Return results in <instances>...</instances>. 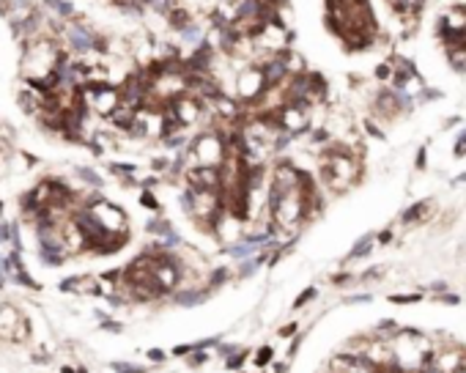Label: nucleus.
<instances>
[{"label":"nucleus","mask_w":466,"mask_h":373,"mask_svg":"<svg viewBox=\"0 0 466 373\" xmlns=\"http://www.w3.org/2000/svg\"><path fill=\"white\" fill-rule=\"evenodd\" d=\"M77 176L83 178L88 186H93V190H102L104 181H102V176H99L96 170H91V167H77Z\"/></svg>","instance_id":"10"},{"label":"nucleus","mask_w":466,"mask_h":373,"mask_svg":"<svg viewBox=\"0 0 466 373\" xmlns=\"http://www.w3.org/2000/svg\"><path fill=\"white\" fill-rule=\"evenodd\" d=\"M170 159H173V156H154V159H151V167H154L156 176L170 170Z\"/></svg>","instance_id":"16"},{"label":"nucleus","mask_w":466,"mask_h":373,"mask_svg":"<svg viewBox=\"0 0 466 373\" xmlns=\"http://www.w3.org/2000/svg\"><path fill=\"white\" fill-rule=\"evenodd\" d=\"M455 154H458V156H463V154H466V135L461 137V143L455 145Z\"/></svg>","instance_id":"28"},{"label":"nucleus","mask_w":466,"mask_h":373,"mask_svg":"<svg viewBox=\"0 0 466 373\" xmlns=\"http://www.w3.org/2000/svg\"><path fill=\"white\" fill-rule=\"evenodd\" d=\"M272 357H275L272 346H261L258 351H255V365H258V368H264V365H269V362H272Z\"/></svg>","instance_id":"14"},{"label":"nucleus","mask_w":466,"mask_h":373,"mask_svg":"<svg viewBox=\"0 0 466 373\" xmlns=\"http://www.w3.org/2000/svg\"><path fill=\"white\" fill-rule=\"evenodd\" d=\"M264 91H266V77L258 63H244V66L236 69V74H233V96L239 99L242 107L253 104Z\"/></svg>","instance_id":"3"},{"label":"nucleus","mask_w":466,"mask_h":373,"mask_svg":"<svg viewBox=\"0 0 466 373\" xmlns=\"http://www.w3.org/2000/svg\"><path fill=\"white\" fill-rule=\"evenodd\" d=\"M115 373H148L145 365H132V362H113L110 365Z\"/></svg>","instance_id":"13"},{"label":"nucleus","mask_w":466,"mask_h":373,"mask_svg":"<svg viewBox=\"0 0 466 373\" xmlns=\"http://www.w3.org/2000/svg\"><path fill=\"white\" fill-rule=\"evenodd\" d=\"M140 203H143L148 212H159V209H162V203L156 201V192L154 190H140Z\"/></svg>","instance_id":"11"},{"label":"nucleus","mask_w":466,"mask_h":373,"mask_svg":"<svg viewBox=\"0 0 466 373\" xmlns=\"http://www.w3.org/2000/svg\"><path fill=\"white\" fill-rule=\"evenodd\" d=\"M285 370H288V365H285V362H277L275 365V373H285Z\"/></svg>","instance_id":"29"},{"label":"nucleus","mask_w":466,"mask_h":373,"mask_svg":"<svg viewBox=\"0 0 466 373\" xmlns=\"http://www.w3.org/2000/svg\"><path fill=\"white\" fill-rule=\"evenodd\" d=\"M425 212H428V203H425V201H422V203H417V206H411V209H409V212H406V214H403V220H406V223H417V220H419V217H422V214H425Z\"/></svg>","instance_id":"15"},{"label":"nucleus","mask_w":466,"mask_h":373,"mask_svg":"<svg viewBox=\"0 0 466 373\" xmlns=\"http://www.w3.org/2000/svg\"><path fill=\"white\" fill-rule=\"evenodd\" d=\"M228 277H230V272L225 269V266H217V269H211V275H208V280H206V288H208V291L219 288L222 283H228Z\"/></svg>","instance_id":"8"},{"label":"nucleus","mask_w":466,"mask_h":373,"mask_svg":"<svg viewBox=\"0 0 466 373\" xmlns=\"http://www.w3.org/2000/svg\"><path fill=\"white\" fill-rule=\"evenodd\" d=\"M61 373H74V368L72 365H66V368H61Z\"/></svg>","instance_id":"30"},{"label":"nucleus","mask_w":466,"mask_h":373,"mask_svg":"<svg viewBox=\"0 0 466 373\" xmlns=\"http://www.w3.org/2000/svg\"><path fill=\"white\" fill-rule=\"evenodd\" d=\"M326 17L329 25L343 44L362 50L373 42L376 33V22H373L368 0H326Z\"/></svg>","instance_id":"1"},{"label":"nucleus","mask_w":466,"mask_h":373,"mask_svg":"<svg viewBox=\"0 0 466 373\" xmlns=\"http://www.w3.org/2000/svg\"><path fill=\"white\" fill-rule=\"evenodd\" d=\"M247 357H250V351H247V348H244V351L239 348V351H233L230 357L225 359V368H228V370H239L244 362H247Z\"/></svg>","instance_id":"12"},{"label":"nucleus","mask_w":466,"mask_h":373,"mask_svg":"<svg viewBox=\"0 0 466 373\" xmlns=\"http://www.w3.org/2000/svg\"><path fill=\"white\" fill-rule=\"evenodd\" d=\"M28 324L25 313L17 310L14 305H0V337L3 340H11V343H20L28 337Z\"/></svg>","instance_id":"4"},{"label":"nucleus","mask_w":466,"mask_h":373,"mask_svg":"<svg viewBox=\"0 0 466 373\" xmlns=\"http://www.w3.org/2000/svg\"><path fill=\"white\" fill-rule=\"evenodd\" d=\"M217 351L222 354V357H230L233 351H239V346H233V343H222V340H219V343H217Z\"/></svg>","instance_id":"23"},{"label":"nucleus","mask_w":466,"mask_h":373,"mask_svg":"<svg viewBox=\"0 0 466 373\" xmlns=\"http://www.w3.org/2000/svg\"><path fill=\"white\" fill-rule=\"evenodd\" d=\"M280 337H294L296 335V324L291 321V324H285V326H280V332H277Z\"/></svg>","instance_id":"24"},{"label":"nucleus","mask_w":466,"mask_h":373,"mask_svg":"<svg viewBox=\"0 0 466 373\" xmlns=\"http://www.w3.org/2000/svg\"><path fill=\"white\" fill-rule=\"evenodd\" d=\"M3 212H6V203H3V201H0V217H3Z\"/></svg>","instance_id":"31"},{"label":"nucleus","mask_w":466,"mask_h":373,"mask_svg":"<svg viewBox=\"0 0 466 373\" xmlns=\"http://www.w3.org/2000/svg\"><path fill=\"white\" fill-rule=\"evenodd\" d=\"M99 326H102L104 332H113V335H118V332H124V324H121V321H113V318H104V321L99 324Z\"/></svg>","instance_id":"18"},{"label":"nucleus","mask_w":466,"mask_h":373,"mask_svg":"<svg viewBox=\"0 0 466 373\" xmlns=\"http://www.w3.org/2000/svg\"><path fill=\"white\" fill-rule=\"evenodd\" d=\"M299 346H302V335H296L294 343H291V348H288V357H294V354L299 351Z\"/></svg>","instance_id":"26"},{"label":"nucleus","mask_w":466,"mask_h":373,"mask_svg":"<svg viewBox=\"0 0 466 373\" xmlns=\"http://www.w3.org/2000/svg\"><path fill=\"white\" fill-rule=\"evenodd\" d=\"M145 354H148V359H151V362H165V359H167V354L162 351V348H148Z\"/></svg>","instance_id":"22"},{"label":"nucleus","mask_w":466,"mask_h":373,"mask_svg":"<svg viewBox=\"0 0 466 373\" xmlns=\"http://www.w3.org/2000/svg\"><path fill=\"white\" fill-rule=\"evenodd\" d=\"M313 296H316V288H305V291H302V294H299V296H296V302H294V307H296V310H299V307H302V305H307V302H310V299H313Z\"/></svg>","instance_id":"19"},{"label":"nucleus","mask_w":466,"mask_h":373,"mask_svg":"<svg viewBox=\"0 0 466 373\" xmlns=\"http://www.w3.org/2000/svg\"><path fill=\"white\" fill-rule=\"evenodd\" d=\"M228 156L225 148V137L217 129H200V135H195L186 145V162L197 167H219Z\"/></svg>","instance_id":"2"},{"label":"nucleus","mask_w":466,"mask_h":373,"mask_svg":"<svg viewBox=\"0 0 466 373\" xmlns=\"http://www.w3.org/2000/svg\"><path fill=\"white\" fill-rule=\"evenodd\" d=\"M264 264V258L261 255H253V258H244L242 264H239V277H253L255 272H258V266Z\"/></svg>","instance_id":"9"},{"label":"nucleus","mask_w":466,"mask_h":373,"mask_svg":"<svg viewBox=\"0 0 466 373\" xmlns=\"http://www.w3.org/2000/svg\"><path fill=\"white\" fill-rule=\"evenodd\" d=\"M195 351V343H181V346H176L170 354H176V357H186V354Z\"/></svg>","instance_id":"21"},{"label":"nucleus","mask_w":466,"mask_h":373,"mask_svg":"<svg viewBox=\"0 0 466 373\" xmlns=\"http://www.w3.org/2000/svg\"><path fill=\"white\" fill-rule=\"evenodd\" d=\"M208 359V354L203 351V348H195V354H192V365H203Z\"/></svg>","instance_id":"25"},{"label":"nucleus","mask_w":466,"mask_h":373,"mask_svg":"<svg viewBox=\"0 0 466 373\" xmlns=\"http://www.w3.org/2000/svg\"><path fill=\"white\" fill-rule=\"evenodd\" d=\"M173 302H176V305H181V307H197V305H203V302L208 299V296H211V291L208 288H203L200 291V285H189V288H176L173 291Z\"/></svg>","instance_id":"6"},{"label":"nucleus","mask_w":466,"mask_h":373,"mask_svg":"<svg viewBox=\"0 0 466 373\" xmlns=\"http://www.w3.org/2000/svg\"><path fill=\"white\" fill-rule=\"evenodd\" d=\"M145 231H148L151 236H156V239H165L167 233L173 231V223L170 220H165V217H154V220L145 223Z\"/></svg>","instance_id":"7"},{"label":"nucleus","mask_w":466,"mask_h":373,"mask_svg":"<svg viewBox=\"0 0 466 373\" xmlns=\"http://www.w3.org/2000/svg\"><path fill=\"white\" fill-rule=\"evenodd\" d=\"M74 373H88V368H74Z\"/></svg>","instance_id":"32"},{"label":"nucleus","mask_w":466,"mask_h":373,"mask_svg":"<svg viewBox=\"0 0 466 373\" xmlns=\"http://www.w3.org/2000/svg\"><path fill=\"white\" fill-rule=\"evenodd\" d=\"M219 340H222V337H203V340L195 343V348H203V351H208V348H217Z\"/></svg>","instance_id":"20"},{"label":"nucleus","mask_w":466,"mask_h":373,"mask_svg":"<svg viewBox=\"0 0 466 373\" xmlns=\"http://www.w3.org/2000/svg\"><path fill=\"white\" fill-rule=\"evenodd\" d=\"M419 296L411 294V296H392V302H398V305H406V302H417Z\"/></svg>","instance_id":"27"},{"label":"nucleus","mask_w":466,"mask_h":373,"mask_svg":"<svg viewBox=\"0 0 466 373\" xmlns=\"http://www.w3.org/2000/svg\"><path fill=\"white\" fill-rule=\"evenodd\" d=\"M61 291L66 294H93V296H104V288L99 285V280L93 275H72L66 280H61Z\"/></svg>","instance_id":"5"},{"label":"nucleus","mask_w":466,"mask_h":373,"mask_svg":"<svg viewBox=\"0 0 466 373\" xmlns=\"http://www.w3.org/2000/svg\"><path fill=\"white\" fill-rule=\"evenodd\" d=\"M370 242H373L370 236L359 239V242H357V247L351 250V258H359V255H365V253H368V250H370Z\"/></svg>","instance_id":"17"}]
</instances>
